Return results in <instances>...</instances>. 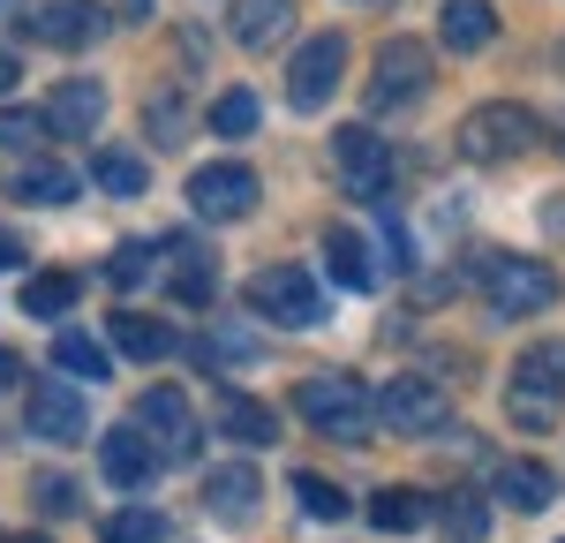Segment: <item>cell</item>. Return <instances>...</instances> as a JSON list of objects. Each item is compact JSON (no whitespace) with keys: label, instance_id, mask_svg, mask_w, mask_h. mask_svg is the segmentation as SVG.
I'll list each match as a JSON object with an SVG mask.
<instances>
[{"label":"cell","instance_id":"6da1fadb","mask_svg":"<svg viewBox=\"0 0 565 543\" xmlns=\"http://www.w3.org/2000/svg\"><path fill=\"white\" fill-rule=\"evenodd\" d=\"M295 407H302L309 430L332 438V446H362L377 430V385H362L354 370H309L295 385Z\"/></svg>","mask_w":565,"mask_h":543},{"label":"cell","instance_id":"7a4b0ae2","mask_svg":"<svg viewBox=\"0 0 565 543\" xmlns=\"http://www.w3.org/2000/svg\"><path fill=\"white\" fill-rule=\"evenodd\" d=\"M468 287L482 295L490 317H535L558 302V272L543 265V257H513V249H482L476 265H468Z\"/></svg>","mask_w":565,"mask_h":543},{"label":"cell","instance_id":"3957f363","mask_svg":"<svg viewBox=\"0 0 565 543\" xmlns=\"http://www.w3.org/2000/svg\"><path fill=\"white\" fill-rule=\"evenodd\" d=\"M460 159L468 167H513V159H527L535 143H543V121L527 114V106H513V98H490V106H476L468 121H460Z\"/></svg>","mask_w":565,"mask_h":543},{"label":"cell","instance_id":"277c9868","mask_svg":"<svg viewBox=\"0 0 565 543\" xmlns=\"http://www.w3.org/2000/svg\"><path fill=\"white\" fill-rule=\"evenodd\" d=\"M505 415L521 430H551L565 415V340H535L505 377Z\"/></svg>","mask_w":565,"mask_h":543},{"label":"cell","instance_id":"5b68a950","mask_svg":"<svg viewBox=\"0 0 565 543\" xmlns=\"http://www.w3.org/2000/svg\"><path fill=\"white\" fill-rule=\"evenodd\" d=\"M249 310H257L264 324L302 332V324L324 317V287H317V272H309V265H264L257 279H249Z\"/></svg>","mask_w":565,"mask_h":543},{"label":"cell","instance_id":"8992f818","mask_svg":"<svg viewBox=\"0 0 565 543\" xmlns=\"http://www.w3.org/2000/svg\"><path fill=\"white\" fill-rule=\"evenodd\" d=\"M430 98V45L423 39H385L370 68V106L377 114H415Z\"/></svg>","mask_w":565,"mask_h":543},{"label":"cell","instance_id":"52a82bcc","mask_svg":"<svg viewBox=\"0 0 565 543\" xmlns=\"http://www.w3.org/2000/svg\"><path fill=\"white\" fill-rule=\"evenodd\" d=\"M340 76H348V39H340V31L302 39V53L287 61V106H295V114H324V98L340 91Z\"/></svg>","mask_w":565,"mask_h":543},{"label":"cell","instance_id":"ba28073f","mask_svg":"<svg viewBox=\"0 0 565 543\" xmlns=\"http://www.w3.org/2000/svg\"><path fill=\"white\" fill-rule=\"evenodd\" d=\"M84 423H90V401H84V385H68V370L23 393V430L45 438V446H76Z\"/></svg>","mask_w":565,"mask_h":543},{"label":"cell","instance_id":"9c48e42d","mask_svg":"<svg viewBox=\"0 0 565 543\" xmlns=\"http://www.w3.org/2000/svg\"><path fill=\"white\" fill-rule=\"evenodd\" d=\"M377 423L399 430V438L445 430V385H437V377H385V385H377Z\"/></svg>","mask_w":565,"mask_h":543},{"label":"cell","instance_id":"30bf717a","mask_svg":"<svg viewBox=\"0 0 565 543\" xmlns=\"http://www.w3.org/2000/svg\"><path fill=\"white\" fill-rule=\"evenodd\" d=\"M332 167L348 181L354 196H385L392 189V143L370 121H348V129H332Z\"/></svg>","mask_w":565,"mask_h":543},{"label":"cell","instance_id":"8fae6325","mask_svg":"<svg viewBox=\"0 0 565 543\" xmlns=\"http://www.w3.org/2000/svg\"><path fill=\"white\" fill-rule=\"evenodd\" d=\"M249 204H257V174L234 167V159H212V167L189 174V212L196 220H249Z\"/></svg>","mask_w":565,"mask_h":543},{"label":"cell","instance_id":"7c38bea8","mask_svg":"<svg viewBox=\"0 0 565 543\" xmlns=\"http://www.w3.org/2000/svg\"><path fill=\"white\" fill-rule=\"evenodd\" d=\"M98 468H106V483H114V491H151V483H159V468H167V453L151 446V430H143V423H114V430H106V446H98Z\"/></svg>","mask_w":565,"mask_h":543},{"label":"cell","instance_id":"4fadbf2b","mask_svg":"<svg viewBox=\"0 0 565 543\" xmlns=\"http://www.w3.org/2000/svg\"><path fill=\"white\" fill-rule=\"evenodd\" d=\"M136 423L151 430V446L167 453V460H196V407H189V393L181 385H151L143 393V407H136Z\"/></svg>","mask_w":565,"mask_h":543},{"label":"cell","instance_id":"5bb4252c","mask_svg":"<svg viewBox=\"0 0 565 543\" xmlns=\"http://www.w3.org/2000/svg\"><path fill=\"white\" fill-rule=\"evenodd\" d=\"M106 31V8L98 0H39L31 8V39L39 45H61V53H76Z\"/></svg>","mask_w":565,"mask_h":543},{"label":"cell","instance_id":"9a60e30c","mask_svg":"<svg viewBox=\"0 0 565 543\" xmlns=\"http://www.w3.org/2000/svg\"><path fill=\"white\" fill-rule=\"evenodd\" d=\"M45 121H53V136H68V143L98 136V121H106V84H90V76L53 84V98H45Z\"/></svg>","mask_w":565,"mask_h":543},{"label":"cell","instance_id":"2e32d148","mask_svg":"<svg viewBox=\"0 0 565 543\" xmlns=\"http://www.w3.org/2000/svg\"><path fill=\"white\" fill-rule=\"evenodd\" d=\"M490 498L513 505V513H543V505H558V476L543 460H498L490 468Z\"/></svg>","mask_w":565,"mask_h":543},{"label":"cell","instance_id":"e0dca14e","mask_svg":"<svg viewBox=\"0 0 565 543\" xmlns=\"http://www.w3.org/2000/svg\"><path fill=\"white\" fill-rule=\"evenodd\" d=\"M437 521V498L415 491V483H385V491L370 498V529L377 536H415V529H430Z\"/></svg>","mask_w":565,"mask_h":543},{"label":"cell","instance_id":"ac0fdd59","mask_svg":"<svg viewBox=\"0 0 565 543\" xmlns=\"http://www.w3.org/2000/svg\"><path fill=\"white\" fill-rule=\"evenodd\" d=\"M324 272H332L348 295H370V287H377V249H370L354 226H324Z\"/></svg>","mask_w":565,"mask_h":543},{"label":"cell","instance_id":"d6986e66","mask_svg":"<svg viewBox=\"0 0 565 543\" xmlns=\"http://www.w3.org/2000/svg\"><path fill=\"white\" fill-rule=\"evenodd\" d=\"M437 39H445V53H482V45L498 39V8L490 0H445Z\"/></svg>","mask_w":565,"mask_h":543},{"label":"cell","instance_id":"ffe728a7","mask_svg":"<svg viewBox=\"0 0 565 543\" xmlns=\"http://www.w3.org/2000/svg\"><path fill=\"white\" fill-rule=\"evenodd\" d=\"M257 498H264L257 468H204V513H218V521H249Z\"/></svg>","mask_w":565,"mask_h":543},{"label":"cell","instance_id":"44dd1931","mask_svg":"<svg viewBox=\"0 0 565 543\" xmlns=\"http://www.w3.org/2000/svg\"><path fill=\"white\" fill-rule=\"evenodd\" d=\"M218 430L234 438V446H271L279 438V415L249 393H234V385H218Z\"/></svg>","mask_w":565,"mask_h":543},{"label":"cell","instance_id":"7402d4cb","mask_svg":"<svg viewBox=\"0 0 565 543\" xmlns=\"http://www.w3.org/2000/svg\"><path fill=\"white\" fill-rule=\"evenodd\" d=\"M295 31V0H234V45H249V53H264V45H279Z\"/></svg>","mask_w":565,"mask_h":543},{"label":"cell","instance_id":"603a6c76","mask_svg":"<svg viewBox=\"0 0 565 543\" xmlns=\"http://www.w3.org/2000/svg\"><path fill=\"white\" fill-rule=\"evenodd\" d=\"M84 196V174L61 167V159H23L15 174V204H76Z\"/></svg>","mask_w":565,"mask_h":543},{"label":"cell","instance_id":"cb8c5ba5","mask_svg":"<svg viewBox=\"0 0 565 543\" xmlns=\"http://www.w3.org/2000/svg\"><path fill=\"white\" fill-rule=\"evenodd\" d=\"M167 257H174V272H167V287H174V302H212L218 287V257L212 249H196V242H167Z\"/></svg>","mask_w":565,"mask_h":543},{"label":"cell","instance_id":"d4e9b609","mask_svg":"<svg viewBox=\"0 0 565 543\" xmlns=\"http://www.w3.org/2000/svg\"><path fill=\"white\" fill-rule=\"evenodd\" d=\"M114 348L129 362H167L181 340H174V324H159V317H143V310H121L114 317Z\"/></svg>","mask_w":565,"mask_h":543},{"label":"cell","instance_id":"484cf974","mask_svg":"<svg viewBox=\"0 0 565 543\" xmlns=\"http://www.w3.org/2000/svg\"><path fill=\"white\" fill-rule=\"evenodd\" d=\"M76 295H84L76 272H31V279H23V317H45V324H53V317L76 310Z\"/></svg>","mask_w":565,"mask_h":543},{"label":"cell","instance_id":"4316f807","mask_svg":"<svg viewBox=\"0 0 565 543\" xmlns=\"http://www.w3.org/2000/svg\"><path fill=\"white\" fill-rule=\"evenodd\" d=\"M53 370H68V377H84V385H106V377H114V355H106L90 332H61V340H53Z\"/></svg>","mask_w":565,"mask_h":543},{"label":"cell","instance_id":"83f0119b","mask_svg":"<svg viewBox=\"0 0 565 543\" xmlns=\"http://www.w3.org/2000/svg\"><path fill=\"white\" fill-rule=\"evenodd\" d=\"M90 181H98L106 196H143V181H151V167H143L136 151H121V143H106V151L90 159Z\"/></svg>","mask_w":565,"mask_h":543},{"label":"cell","instance_id":"f1b7e54d","mask_svg":"<svg viewBox=\"0 0 565 543\" xmlns=\"http://www.w3.org/2000/svg\"><path fill=\"white\" fill-rule=\"evenodd\" d=\"M159 257H167V242H121V249L106 257V279L129 295V287H143V279H159Z\"/></svg>","mask_w":565,"mask_h":543},{"label":"cell","instance_id":"f546056e","mask_svg":"<svg viewBox=\"0 0 565 543\" xmlns=\"http://www.w3.org/2000/svg\"><path fill=\"white\" fill-rule=\"evenodd\" d=\"M45 136H53V121H45V114H31V106H0V151H23V159H39Z\"/></svg>","mask_w":565,"mask_h":543},{"label":"cell","instance_id":"4dcf8cb0","mask_svg":"<svg viewBox=\"0 0 565 543\" xmlns=\"http://www.w3.org/2000/svg\"><path fill=\"white\" fill-rule=\"evenodd\" d=\"M437 521L452 529L460 543H482L490 536V505H482L476 491H452V498H437Z\"/></svg>","mask_w":565,"mask_h":543},{"label":"cell","instance_id":"1f68e13d","mask_svg":"<svg viewBox=\"0 0 565 543\" xmlns=\"http://www.w3.org/2000/svg\"><path fill=\"white\" fill-rule=\"evenodd\" d=\"M106 543H167V513L121 505V513H106Z\"/></svg>","mask_w":565,"mask_h":543},{"label":"cell","instance_id":"d6a6232c","mask_svg":"<svg viewBox=\"0 0 565 543\" xmlns=\"http://www.w3.org/2000/svg\"><path fill=\"white\" fill-rule=\"evenodd\" d=\"M295 498H302V513L309 521H348V491H340V483H324V476H295Z\"/></svg>","mask_w":565,"mask_h":543},{"label":"cell","instance_id":"836d02e7","mask_svg":"<svg viewBox=\"0 0 565 543\" xmlns=\"http://www.w3.org/2000/svg\"><path fill=\"white\" fill-rule=\"evenodd\" d=\"M257 114H264L257 91H226V98L212 106V129L218 136H249V129H257Z\"/></svg>","mask_w":565,"mask_h":543},{"label":"cell","instance_id":"e575fe53","mask_svg":"<svg viewBox=\"0 0 565 543\" xmlns=\"http://www.w3.org/2000/svg\"><path fill=\"white\" fill-rule=\"evenodd\" d=\"M31 491H39V505L53 513V521H68V513H84V491H76L68 476H39Z\"/></svg>","mask_w":565,"mask_h":543},{"label":"cell","instance_id":"d590c367","mask_svg":"<svg viewBox=\"0 0 565 543\" xmlns=\"http://www.w3.org/2000/svg\"><path fill=\"white\" fill-rule=\"evenodd\" d=\"M196 355H204V362H249V355H257V332H204Z\"/></svg>","mask_w":565,"mask_h":543},{"label":"cell","instance_id":"8d00e7d4","mask_svg":"<svg viewBox=\"0 0 565 543\" xmlns=\"http://www.w3.org/2000/svg\"><path fill=\"white\" fill-rule=\"evenodd\" d=\"M543 234H551V242H565V189H551V196H543Z\"/></svg>","mask_w":565,"mask_h":543},{"label":"cell","instance_id":"74e56055","mask_svg":"<svg viewBox=\"0 0 565 543\" xmlns=\"http://www.w3.org/2000/svg\"><path fill=\"white\" fill-rule=\"evenodd\" d=\"M23 265V234H8V226H0V272H15Z\"/></svg>","mask_w":565,"mask_h":543},{"label":"cell","instance_id":"f35d334b","mask_svg":"<svg viewBox=\"0 0 565 543\" xmlns=\"http://www.w3.org/2000/svg\"><path fill=\"white\" fill-rule=\"evenodd\" d=\"M0 385H31L23 377V355H8V348H0Z\"/></svg>","mask_w":565,"mask_h":543},{"label":"cell","instance_id":"ab89813d","mask_svg":"<svg viewBox=\"0 0 565 543\" xmlns=\"http://www.w3.org/2000/svg\"><path fill=\"white\" fill-rule=\"evenodd\" d=\"M23 84V61H15V53H0V91H15Z\"/></svg>","mask_w":565,"mask_h":543},{"label":"cell","instance_id":"60d3db41","mask_svg":"<svg viewBox=\"0 0 565 543\" xmlns=\"http://www.w3.org/2000/svg\"><path fill=\"white\" fill-rule=\"evenodd\" d=\"M121 15H129V23H143V15H151V0H121Z\"/></svg>","mask_w":565,"mask_h":543},{"label":"cell","instance_id":"b9f144b4","mask_svg":"<svg viewBox=\"0 0 565 543\" xmlns=\"http://www.w3.org/2000/svg\"><path fill=\"white\" fill-rule=\"evenodd\" d=\"M0 543H45V536H0Z\"/></svg>","mask_w":565,"mask_h":543},{"label":"cell","instance_id":"7bdbcfd3","mask_svg":"<svg viewBox=\"0 0 565 543\" xmlns=\"http://www.w3.org/2000/svg\"><path fill=\"white\" fill-rule=\"evenodd\" d=\"M558 143H565V121H558Z\"/></svg>","mask_w":565,"mask_h":543},{"label":"cell","instance_id":"ee69618b","mask_svg":"<svg viewBox=\"0 0 565 543\" xmlns=\"http://www.w3.org/2000/svg\"><path fill=\"white\" fill-rule=\"evenodd\" d=\"M0 15H8V0H0Z\"/></svg>","mask_w":565,"mask_h":543}]
</instances>
